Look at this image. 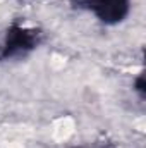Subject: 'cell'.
Here are the masks:
<instances>
[{
	"mask_svg": "<svg viewBox=\"0 0 146 148\" xmlns=\"http://www.w3.org/2000/svg\"><path fill=\"white\" fill-rule=\"evenodd\" d=\"M74 3L91 9L96 17L107 24L120 23L129 14V0H74Z\"/></svg>",
	"mask_w": 146,
	"mask_h": 148,
	"instance_id": "2",
	"label": "cell"
},
{
	"mask_svg": "<svg viewBox=\"0 0 146 148\" xmlns=\"http://www.w3.org/2000/svg\"><path fill=\"white\" fill-rule=\"evenodd\" d=\"M0 59H2V47H0Z\"/></svg>",
	"mask_w": 146,
	"mask_h": 148,
	"instance_id": "4",
	"label": "cell"
},
{
	"mask_svg": "<svg viewBox=\"0 0 146 148\" xmlns=\"http://www.w3.org/2000/svg\"><path fill=\"white\" fill-rule=\"evenodd\" d=\"M40 38H41V35L38 29L12 24L7 31L5 47H2V59L26 55L40 43Z\"/></svg>",
	"mask_w": 146,
	"mask_h": 148,
	"instance_id": "1",
	"label": "cell"
},
{
	"mask_svg": "<svg viewBox=\"0 0 146 148\" xmlns=\"http://www.w3.org/2000/svg\"><path fill=\"white\" fill-rule=\"evenodd\" d=\"M136 90L139 91V95H141V97H145L146 90H145V76H143V74L136 79Z\"/></svg>",
	"mask_w": 146,
	"mask_h": 148,
	"instance_id": "3",
	"label": "cell"
}]
</instances>
